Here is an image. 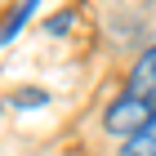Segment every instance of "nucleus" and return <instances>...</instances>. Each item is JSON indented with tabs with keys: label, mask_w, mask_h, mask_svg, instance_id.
<instances>
[{
	"label": "nucleus",
	"mask_w": 156,
	"mask_h": 156,
	"mask_svg": "<svg viewBox=\"0 0 156 156\" xmlns=\"http://www.w3.org/2000/svg\"><path fill=\"white\" fill-rule=\"evenodd\" d=\"M152 120H156V45L138 54V62L129 67V76H125V89H120V98L107 107L103 125H107L112 134H125V138H134V134H138V129H147Z\"/></svg>",
	"instance_id": "1"
},
{
	"label": "nucleus",
	"mask_w": 156,
	"mask_h": 156,
	"mask_svg": "<svg viewBox=\"0 0 156 156\" xmlns=\"http://www.w3.org/2000/svg\"><path fill=\"white\" fill-rule=\"evenodd\" d=\"M120 156H156V120L147 125V129H138L134 138H125Z\"/></svg>",
	"instance_id": "2"
},
{
	"label": "nucleus",
	"mask_w": 156,
	"mask_h": 156,
	"mask_svg": "<svg viewBox=\"0 0 156 156\" xmlns=\"http://www.w3.org/2000/svg\"><path fill=\"white\" fill-rule=\"evenodd\" d=\"M27 13H31V5H23L18 13L9 9V18H5V40H13V27H23V18H27Z\"/></svg>",
	"instance_id": "3"
},
{
	"label": "nucleus",
	"mask_w": 156,
	"mask_h": 156,
	"mask_svg": "<svg viewBox=\"0 0 156 156\" xmlns=\"http://www.w3.org/2000/svg\"><path fill=\"white\" fill-rule=\"evenodd\" d=\"M9 103L13 107H27V103H45V94H40V89H27V94H13Z\"/></svg>",
	"instance_id": "4"
}]
</instances>
